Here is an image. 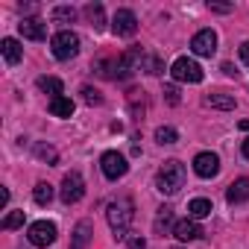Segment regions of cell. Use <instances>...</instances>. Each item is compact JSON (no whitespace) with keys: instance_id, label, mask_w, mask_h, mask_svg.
I'll use <instances>...</instances> for the list:
<instances>
[{"instance_id":"cell-32","label":"cell","mask_w":249,"mask_h":249,"mask_svg":"<svg viewBox=\"0 0 249 249\" xmlns=\"http://www.w3.org/2000/svg\"><path fill=\"white\" fill-rule=\"evenodd\" d=\"M240 62H243V65H249V41H243V44H240Z\"/></svg>"},{"instance_id":"cell-25","label":"cell","mask_w":249,"mask_h":249,"mask_svg":"<svg viewBox=\"0 0 249 249\" xmlns=\"http://www.w3.org/2000/svg\"><path fill=\"white\" fill-rule=\"evenodd\" d=\"M76 18V9H71V6H56L53 9V21L56 24H71Z\"/></svg>"},{"instance_id":"cell-14","label":"cell","mask_w":249,"mask_h":249,"mask_svg":"<svg viewBox=\"0 0 249 249\" xmlns=\"http://www.w3.org/2000/svg\"><path fill=\"white\" fill-rule=\"evenodd\" d=\"M91 237H94V226L88 220H79L76 229H73V234H71V249H88Z\"/></svg>"},{"instance_id":"cell-1","label":"cell","mask_w":249,"mask_h":249,"mask_svg":"<svg viewBox=\"0 0 249 249\" xmlns=\"http://www.w3.org/2000/svg\"><path fill=\"white\" fill-rule=\"evenodd\" d=\"M106 217H108V226H111L114 237H120V240H123V237H129V223H132V217H135V205H132V199H129V196L114 199V202L108 205Z\"/></svg>"},{"instance_id":"cell-11","label":"cell","mask_w":249,"mask_h":249,"mask_svg":"<svg viewBox=\"0 0 249 249\" xmlns=\"http://www.w3.org/2000/svg\"><path fill=\"white\" fill-rule=\"evenodd\" d=\"M191 50L196 56H214L217 53V33L214 30H199L194 38H191Z\"/></svg>"},{"instance_id":"cell-22","label":"cell","mask_w":249,"mask_h":249,"mask_svg":"<svg viewBox=\"0 0 249 249\" xmlns=\"http://www.w3.org/2000/svg\"><path fill=\"white\" fill-rule=\"evenodd\" d=\"M33 199H36L38 205H47V202L53 199V185H47V182H38V185H36V191H33Z\"/></svg>"},{"instance_id":"cell-29","label":"cell","mask_w":249,"mask_h":249,"mask_svg":"<svg viewBox=\"0 0 249 249\" xmlns=\"http://www.w3.org/2000/svg\"><path fill=\"white\" fill-rule=\"evenodd\" d=\"M144 71H147V73H161V62H159L156 56H147V59H144Z\"/></svg>"},{"instance_id":"cell-2","label":"cell","mask_w":249,"mask_h":249,"mask_svg":"<svg viewBox=\"0 0 249 249\" xmlns=\"http://www.w3.org/2000/svg\"><path fill=\"white\" fill-rule=\"evenodd\" d=\"M182 185H185V164H182V161H176V159L164 161V164L159 167L156 188H159L164 196H173V194H176Z\"/></svg>"},{"instance_id":"cell-9","label":"cell","mask_w":249,"mask_h":249,"mask_svg":"<svg viewBox=\"0 0 249 249\" xmlns=\"http://www.w3.org/2000/svg\"><path fill=\"white\" fill-rule=\"evenodd\" d=\"M111 30H114V36H120V38H132V36L138 33V18H135V12H132V9H117L114 18H111Z\"/></svg>"},{"instance_id":"cell-30","label":"cell","mask_w":249,"mask_h":249,"mask_svg":"<svg viewBox=\"0 0 249 249\" xmlns=\"http://www.w3.org/2000/svg\"><path fill=\"white\" fill-rule=\"evenodd\" d=\"M164 100L170 106H179V88L176 85H164Z\"/></svg>"},{"instance_id":"cell-18","label":"cell","mask_w":249,"mask_h":249,"mask_svg":"<svg viewBox=\"0 0 249 249\" xmlns=\"http://www.w3.org/2000/svg\"><path fill=\"white\" fill-rule=\"evenodd\" d=\"M73 100L71 97H56V100H50V114H56V117H71L73 114Z\"/></svg>"},{"instance_id":"cell-10","label":"cell","mask_w":249,"mask_h":249,"mask_svg":"<svg viewBox=\"0 0 249 249\" xmlns=\"http://www.w3.org/2000/svg\"><path fill=\"white\" fill-rule=\"evenodd\" d=\"M194 173L199 179H214L220 173V156L217 153H199L194 159Z\"/></svg>"},{"instance_id":"cell-24","label":"cell","mask_w":249,"mask_h":249,"mask_svg":"<svg viewBox=\"0 0 249 249\" xmlns=\"http://www.w3.org/2000/svg\"><path fill=\"white\" fill-rule=\"evenodd\" d=\"M18 226H24V211H9V214L3 217V223H0V229H6V231H12V229H18Z\"/></svg>"},{"instance_id":"cell-16","label":"cell","mask_w":249,"mask_h":249,"mask_svg":"<svg viewBox=\"0 0 249 249\" xmlns=\"http://www.w3.org/2000/svg\"><path fill=\"white\" fill-rule=\"evenodd\" d=\"M0 50H3L6 65H18L21 56H24V47L18 44V38H3V41H0Z\"/></svg>"},{"instance_id":"cell-19","label":"cell","mask_w":249,"mask_h":249,"mask_svg":"<svg viewBox=\"0 0 249 249\" xmlns=\"http://www.w3.org/2000/svg\"><path fill=\"white\" fill-rule=\"evenodd\" d=\"M205 106L231 111V108H234V97H231V94H208V97H205Z\"/></svg>"},{"instance_id":"cell-8","label":"cell","mask_w":249,"mask_h":249,"mask_svg":"<svg viewBox=\"0 0 249 249\" xmlns=\"http://www.w3.org/2000/svg\"><path fill=\"white\" fill-rule=\"evenodd\" d=\"M56 223H50V220H36L33 226H30V231H27V237H30V243L33 246H50L53 240H56Z\"/></svg>"},{"instance_id":"cell-7","label":"cell","mask_w":249,"mask_h":249,"mask_svg":"<svg viewBox=\"0 0 249 249\" xmlns=\"http://www.w3.org/2000/svg\"><path fill=\"white\" fill-rule=\"evenodd\" d=\"M144 50L141 47H129L126 53H123L120 59H117V79H126V76H132L135 71H141L144 68Z\"/></svg>"},{"instance_id":"cell-15","label":"cell","mask_w":249,"mask_h":249,"mask_svg":"<svg viewBox=\"0 0 249 249\" xmlns=\"http://www.w3.org/2000/svg\"><path fill=\"white\" fill-rule=\"evenodd\" d=\"M226 199H229L231 205H237V202H243V199H249V179L243 176V179H237V182H231V185H229V191H226Z\"/></svg>"},{"instance_id":"cell-4","label":"cell","mask_w":249,"mask_h":249,"mask_svg":"<svg viewBox=\"0 0 249 249\" xmlns=\"http://www.w3.org/2000/svg\"><path fill=\"white\" fill-rule=\"evenodd\" d=\"M100 167H103V176H106V179L117 182V179H123V176H126V170H129V161H126V156H123V153H114V150H108V153H103V159H100Z\"/></svg>"},{"instance_id":"cell-21","label":"cell","mask_w":249,"mask_h":249,"mask_svg":"<svg viewBox=\"0 0 249 249\" xmlns=\"http://www.w3.org/2000/svg\"><path fill=\"white\" fill-rule=\"evenodd\" d=\"M85 15H88V21L94 24V30H103V27H106V15H103V6H100V3H88V6H85Z\"/></svg>"},{"instance_id":"cell-23","label":"cell","mask_w":249,"mask_h":249,"mask_svg":"<svg viewBox=\"0 0 249 249\" xmlns=\"http://www.w3.org/2000/svg\"><path fill=\"white\" fill-rule=\"evenodd\" d=\"M156 141H159L161 147H164V144H176V141H179V132H176L173 126H159V129H156Z\"/></svg>"},{"instance_id":"cell-3","label":"cell","mask_w":249,"mask_h":249,"mask_svg":"<svg viewBox=\"0 0 249 249\" xmlns=\"http://www.w3.org/2000/svg\"><path fill=\"white\" fill-rule=\"evenodd\" d=\"M50 50H53V56H56L59 62L73 59V56L79 53V36L71 33V30H62V33H56V36L50 38Z\"/></svg>"},{"instance_id":"cell-13","label":"cell","mask_w":249,"mask_h":249,"mask_svg":"<svg viewBox=\"0 0 249 249\" xmlns=\"http://www.w3.org/2000/svg\"><path fill=\"white\" fill-rule=\"evenodd\" d=\"M18 30H21V36L30 38V41H44V38H47V27H44L38 18H24V21L18 24Z\"/></svg>"},{"instance_id":"cell-26","label":"cell","mask_w":249,"mask_h":249,"mask_svg":"<svg viewBox=\"0 0 249 249\" xmlns=\"http://www.w3.org/2000/svg\"><path fill=\"white\" fill-rule=\"evenodd\" d=\"M36 156H38L41 161H47V164H56V161H59V153H56L53 147H47V144H36Z\"/></svg>"},{"instance_id":"cell-20","label":"cell","mask_w":249,"mask_h":249,"mask_svg":"<svg viewBox=\"0 0 249 249\" xmlns=\"http://www.w3.org/2000/svg\"><path fill=\"white\" fill-rule=\"evenodd\" d=\"M38 88H41L44 94H50V100L62 97V79H56V76H41V79H38Z\"/></svg>"},{"instance_id":"cell-28","label":"cell","mask_w":249,"mask_h":249,"mask_svg":"<svg viewBox=\"0 0 249 249\" xmlns=\"http://www.w3.org/2000/svg\"><path fill=\"white\" fill-rule=\"evenodd\" d=\"M82 100H85L88 106H100V103H103V97H100V91H94V88H88V85L82 88Z\"/></svg>"},{"instance_id":"cell-31","label":"cell","mask_w":249,"mask_h":249,"mask_svg":"<svg viewBox=\"0 0 249 249\" xmlns=\"http://www.w3.org/2000/svg\"><path fill=\"white\" fill-rule=\"evenodd\" d=\"M126 243H129V249H147V240H144L141 234H129Z\"/></svg>"},{"instance_id":"cell-12","label":"cell","mask_w":249,"mask_h":249,"mask_svg":"<svg viewBox=\"0 0 249 249\" xmlns=\"http://www.w3.org/2000/svg\"><path fill=\"white\" fill-rule=\"evenodd\" d=\"M173 234L182 240V243H191V240H199L202 237V226L196 223V220H179V223H173Z\"/></svg>"},{"instance_id":"cell-33","label":"cell","mask_w":249,"mask_h":249,"mask_svg":"<svg viewBox=\"0 0 249 249\" xmlns=\"http://www.w3.org/2000/svg\"><path fill=\"white\" fill-rule=\"evenodd\" d=\"M211 9H214V12H229L231 6H220V3H211Z\"/></svg>"},{"instance_id":"cell-17","label":"cell","mask_w":249,"mask_h":249,"mask_svg":"<svg viewBox=\"0 0 249 249\" xmlns=\"http://www.w3.org/2000/svg\"><path fill=\"white\" fill-rule=\"evenodd\" d=\"M211 211H214V205H211V199H205V196H196V199L188 202V217H191V220H202V217H208Z\"/></svg>"},{"instance_id":"cell-34","label":"cell","mask_w":249,"mask_h":249,"mask_svg":"<svg viewBox=\"0 0 249 249\" xmlns=\"http://www.w3.org/2000/svg\"><path fill=\"white\" fill-rule=\"evenodd\" d=\"M243 159H246V161H249V138H246V141H243Z\"/></svg>"},{"instance_id":"cell-5","label":"cell","mask_w":249,"mask_h":249,"mask_svg":"<svg viewBox=\"0 0 249 249\" xmlns=\"http://www.w3.org/2000/svg\"><path fill=\"white\" fill-rule=\"evenodd\" d=\"M170 76L176 82H202V68H199V62H194L188 56H179L170 65Z\"/></svg>"},{"instance_id":"cell-27","label":"cell","mask_w":249,"mask_h":249,"mask_svg":"<svg viewBox=\"0 0 249 249\" xmlns=\"http://www.w3.org/2000/svg\"><path fill=\"white\" fill-rule=\"evenodd\" d=\"M170 223H173V214H170V208H161V211H159V217H156V223H153V226H156V231H161V229H167V226H170Z\"/></svg>"},{"instance_id":"cell-6","label":"cell","mask_w":249,"mask_h":249,"mask_svg":"<svg viewBox=\"0 0 249 249\" xmlns=\"http://www.w3.org/2000/svg\"><path fill=\"white\" fill-rule=\"evenodd\" d=\"M59 196H62L65 205H76V202L85 196V182H82V176H79L76 170L68 173V176L62 179V191H59Z\"/></svg>"}]
</instances>
